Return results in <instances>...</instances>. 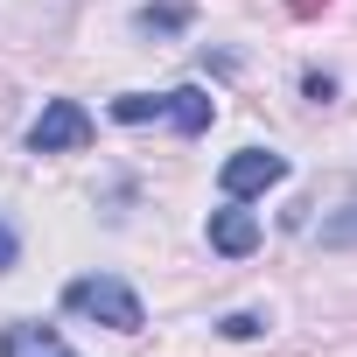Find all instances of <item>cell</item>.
Returning <instances> with one entry per match:
<instances>
[{
  "label": "cell",
  "mask_w": 357,
  "mask_h": 357,
  "mask_svg": "<svg viewBox=\"0 0 357 357\" xmlns=\"http://www.w3.org/2000/svg\"><path fill=\"white\" fill-rule=\"evenodd\" d=\"M218 329H225L231 343H252V336H266V315H252V308H238V315H225Z\"/></svg>",
  "instance_id": "ba28073f"
},
{
  "label": "cell",
  "mask_w": 357,
  "mask_h": 357,
  "mask_svg": "<svg viewBox=\"0 0 357 357\" xmlns=\"http://www.w3.org/2000/svg\"><path fill=\"white\" fill-rule=\"evenodd\" d=\"M301 91H308V98H315V105H329V98H336V77H322V70H315V77H308V84H301Z\"/></svg>",
  "instance_id": "8fae6325"
},
{
  "label": "cell",
  "mask_w": 357,
  "mask_h": 357,
  "mask_svg": "<svg viewBox=\"0 0 357 357\" xmlns=\"http://www.w3.org/2000/svg\"><path fill=\"white\" fill-rule=\"evenodd\" d=\"M63 308H70V315H91V322H105V329H119V336L147 329L140 294H133L126 280H112V273H84V280H70V287H63Z\"/></svg>",
  "instance_id": "6da1fadb"
},
{
  "label": "cell",
  "mask_w": 357,
  "mask_h": 357,
  "mask_svg": "<svg viewBox=\"0 0 357 357\" xmlns=\"http://www.w3.org/2000/svg\"><path fill=\"white\" fill-rule=\"evenodd\" d=\"M322 245H357V204H350V211H336V218L322 225Z\"/></svg>",
  "instance_id": "9c48e42d"
},
{
  "label": "cell",
  "mask_w": 357,
  "mask_h": 357,
  "mask_svg": "<svg viewBox=\"0 0 357 357\" xmlns=\"http://www.w3.org/2000/svg\"><path fill=\"white\" fill-rule=\"evenodd\" d=\"M161 119L175 126V133H211V119H218V98L204 91V84H175V91H161Z\"/></svg>",
  "instance_id": "277c9868"
},
{
  "label": "cell",
  "mask_w": 357,
  "mask_h": 357,
  "mask_svg": "<svg viewBox=\"0 0 357 357\" xmlns=\"http://www.w3.org/2000/svg\"><path fill=\"white\" fill-rule=\"evenodd\" d=\"M84 140H91V112H84L77 98H50L43 119L29 126V147H36V154H77Z\"/></svg>",
  "instance_id": "3957f363"
},
{
  "label": "cell",
  "mask_w": 357,
  "mask_h": 357,
  "mask_svg": "<svg viewBox=\"0 0 357 357\" xmlns=\"http://www.w3.org/2000/svg\"><path fill=\"white\" fill-rule=\"evenodd\" d=\"M133 29H147V36H175V29H190V8H183V0H147V8L133 15Z\"/></svg>",
  "instance_id": "52a82bcc"
},
{
  "label": "cell",
  "mask_w": 357,
  "mask_h": 357,
  "mask_svg": "<svg viewBox=\"0 0 357 357\" xmlns=\"http://www.w3.org/2000/svg\"><path fill=\"white\" fill-rule=\"evenodd\" d=\"M252 245H259V218H252V211H238V204L211 211V252H225V259H245Z\"/></svg>",
  "instance_id": "5b68a950"
},
{
  "label": "cell",
  "mask_w": 357,
  "mask_h": 357,
  "mask_svg": "<svg viewBox=\"0 0 357 357\" xmlns=\"http://www.w3.org/2000/svg\"><path fill=\"white\" fill-rule=\"evenodd\" d=\"M15 259H22V238H15V225H8V218H0V273H8Z\"/></svg>",
  "instance_id": "30bf717a"
},
{
  "label": "cell",
  "mask_w": 357,
  "mask_h": 357,
  "mask_svg": "<svg viewBox=\"0 0 357 357\" xmlns=\"http://www.w3.org/2000/svg\"><path fill=\"white\" fill-rule=\"evenodd\" d=\"M0 357H77L50 322H8V336H0Z\"/></svg>",
  "instance_id": "8992f818"
},
{
  "label": "cell",
  "mask_w": 357,
  "mask_h": 357,
  "mask_svg": "<svg viewBox=\"0 0 357 357\" xmlns=\"http://www.w3.org/2000/svg\"><path fill=\"white\" fill-rule=\"evenodd\" d=\"M218 183H225V197H231V204H245V197H266V190H280V183H287V161H280L273 147H238V154L218 168Z\"/></svg>",
  "instance_id": "7a4b0ae2"
}]
</instances>
